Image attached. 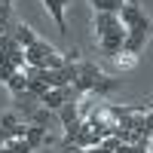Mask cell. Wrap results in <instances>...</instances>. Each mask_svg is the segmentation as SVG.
I'll return each instance as SVG.
<instances>
[{
    "label": "cell",
    "mask_w": 153,
    "mask_h": 153,
    "mask_svg": "<svg viewBox=\"0 0 153 153\" xmlns=\"http://www.w3.org/2000/svg\"><path fill=\"white\" fill-rule=\"evenodd\" d=\"M120 22H123L126 31H153L147 12L138 6V3H129V0H126V6L120 9Z\"/></svg>",
    "instance_id": "6da1fadb"
},
{
    "label": "cell",
    "mask_w": 153,
    "mask_h": 153,
    "mask_svg": "<svg viewBox=\"0 0 153 153\" xmlns=\"http://www.w3.org/2000/svg\"><path fill=\"white\" fill-rule=\"evenodd\" d=\"M68 101H83V95H76V89H74V86H61V89H49V92L40 98V104H43L46 110L58 113L61 107L68 104Z\"/></svg>",
    "instance_id": "7a4b0ae2"
},
{
    "label": "cell",
    "mask_w": 153,
    "mask_h": 153,
    "mask_svg": "<svg viewBox=\"0 0 153 153\" xmlns=\"http://www.w3.org/2000/svg\"><path fill=\"white\" fill-rule=\"evenodd\" d=\"M147 37H150V31H126V43H123V52H126V55H138V52L144 49Z\"/></svg>",
    "instance_id": "3957f363"
},
{
    "label": "cell",
    "mask_w": 153,
    "mask_h": 153,
    "mask_svg": "<svg viewBox=\"0 0 153 153\" xmlns=\"http://www.w3.org/2000/svg\"><path fill=\"white\" fill-rule=\"evenodd\" d=\"M9 37H12V40H16L22 49H31L37 40H40V37H37V34L28 28V25H12V28H9Z\"/></svg>",
    "instance_id": "277c9868"
},
{
    "label": "cell",
    "mask_w": 153,
    "mask_h": 153,
    "mask_svg": "<svg viewBox=\"0 0 153 153\" xmlns=\"http://www.w3.org/2000/svg\"><path fill=\"white\" fill-rule=\"evenodd\" d=\"M43 3H46V9H49V16L55 19L58 31H61V34H68V22H65V3H61V0H43Z\"/></svg>",
    "instance_id": "5b68a950"
},
{
    "label": "cell",
    "mask_w": 153,
    "mask_h": 153,
    "mask_svg": "<svg viewBox=\"0 0 153 153\" xmlns=\"http://www.w3.org/2000/svg\"><path fill=\"white\" fill-rule=\"evenodd\" d=\"M46 138H49V132L43 129V126H31V123H28V132H25V141H28L31 147H40V144H46Z\"/></svg>",
    "instance_id": "8992f818"
},
{
    "label": "cell",
    "mask_w": 153,
    "mask_h": 153,
    "mask_svg": "<svg viewBox=\"0 0 153 153\" xmlns=\"http://www.w3.org/2000/svg\"><path fill=\"white\" fill-rule=\"evenodd\" d=\"M89 3L95 6V12H117L120 16V9L126 6V0H89Z\"/></svg>",
    "instance_id": "52a82bcc"
},
{
    "label": "cell",
    "mask_w": 153,
    "mask_h": 153,
    "mask_svg": "<svg viewBox=\"0 0 153 153\" xmlns=\"http://www.w3.org/2000/svg\"><path fill=\"white\" fill-rule=\"evenodd\" d=\"M113 89H120V80H113V76H101V80L95 83V89H92V92L95 95H107V92H113Z\"/></svg>",
    "instance_id": "ba28073f"
},
{
    "label": "cell",
    "mask_w": 153,
    "mask_h": 153,
    "mask_svg": "<svg viewBox=\"0 0 153 153\" xmlns=\"http://www.w3.org/2000/svg\"><path fill=\"white\" fill-rule=\"evenodd\" d=\"M6 86H9V92H12V95H25V86H28V76H25V71L12 74V80H9Z\"/></svg>",
    "instance_id": "9c48e42d"
},
{
    "label": "cell",
    "mask_w": 153,
    "mask_h": 153,
    "mask_svg": "<svg viewBox=\"0 0 153 153\" xmlns=\"http://www.w3.org/2000/svg\"><path fill=\"white\" fill-rule=\"evenodd\" d=\"M9 22H12V6L0 3V34H9Z\"/></svg>",
    "instance_id": "30bf717a"
},
{
    "label": "cell",
    "mask_w": 153,
    "mask_h": 153,
    "mask_svg": "<svg viewBox=\"0 0 153 153\" xmlns=\"http://www.w3.org/2000/svg\"><path fill=\"white\" fill-rule=\"evenodd\" d=\"M113 153H147V144H117Z\"/></svg>",
    "instance_id": "8fae6325"
},
{
    "label": "cell",
    "mask_w": 153,
    "mask_h": 153,
    "mask_svg": "<svg viewBox=\"0 0 153 153\" xmlns=\"http://www.w3.org/2000/svg\"><path fill=\"white\" fill-rule=\"evenodd\" d=\"M150 135H153V104L147 110V117H144V129H141V138L144 141H150Z\"/></svg>",
    "instance_id": "7c38bea8"
},
{
    "label": "cell",
    "mask_w": 153,
    "mask_h": 153,
    "mask_svg": "<svg viewBox=\"0 0 153 153\" xmlns=\"http://www.w3.org/2000/svg\"><path fill=\"white\" fill-rule=\"evenodd\" d=\"M22 120L16 117V113H3V117H0V126H3V129H12V126H19Z\"/></svg>",
    "instance_id": "4fadbf2b"
},
{
    "label": "cell",
    "mask_w": 153,
    "mask_h": 153,
    "mask_svg": "<svg viewBox=\"0 0 153 153\" xmlns=\"http://www.w3.org/2000/svg\"><path fill=\"white\" fill-rule=\"evenodd\" d=\"M12 74H19L16 68H9V65H0V83H9L12 80Z\"/></svg>",
    "instance_id": "5bb4252c"
},
{
    "label": "cell",
    "mask_w": 153,
    "mask_h": 153,
    "mask_svg": "<svg viewBox=\"0 0 153 153\" xmlns=\"http://www.w3.org/2000/svg\"><path fill=\"white\" fill-rule=\"evenodd\" d=\"M117 61H120V68H132V65H135V58H132V55H129V58H117Z\"/></svg>",
    "instance_id": "9a60e30c"
},
{
    "label": "cell",
    "mask_w": 153,
    "mask_h": 153,
    "mask_svg": "<svg viewBox=\"0 0 153 153\" xmlns=\"http://www.w3.org/2000/svg\"><path fill=\"white\" fill-rule=\"evenodd\" d=\"M61 3H65V6H68V3H71V0H61Z\"/></svg>",
    "instance_id": "2e32d148"
},
{
    "label": "cell",
    "mask_w": 153,
    "mask_h": 153,
    "mask_svg": "<svg viewBox=\"0 0 153 153\" xmlns=\"http://www.w3.org/2000/svg\"><path fill=\"white\" fill-rule=\"evenodd\" d=\"M83 153H89V150H83Z\"/></svg>",
    "instance_id": "e0dca14e"
}]
</instances>
